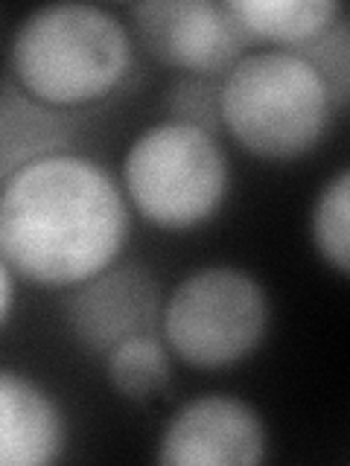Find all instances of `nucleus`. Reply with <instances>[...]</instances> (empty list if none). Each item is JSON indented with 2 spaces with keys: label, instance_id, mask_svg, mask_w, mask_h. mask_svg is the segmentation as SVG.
Wrapping results in <instances>:
<instances>
[{
  "label": "nucleus",
  "instance_id": "f257e3e1",
  "mask_svg": "<svg viewBox=\"0 0 350 466\" xmlns=\"http://www.w3.org/2000/svg\"><path fill=\"white\" fill-rule=\"evenodd\" d=\"M131 208L120 181L79 152H58L0 187V257L18 280L73 289L123 257Z\"/></svg>",
  "mask_w": 350,
  "mask_h": 466
},
{
  "label": "nucleus",
  "instance_id": "f03ea898",
  "mask_svg": "<svg viewBox=\"0 0 350 466\" xmlns=\"http://www.w3.org/2000/svg\"><path fill=\"white\" fill-rule=\"evenodd\" d=\"M135 67V35L106 6H38L18 24L9 41V70L29 96L58 111L85 106L120 91Z\"/></svg>",
  "mask_w": 350,
  "mask_h": 466
},
{
  "label": "nucleus",
  "instance_id": "7ed1b4c3",
  "mask_svg": "<svg viewBox=\"0 0 350 466\" xmlns=\"http://www.w3.org/2000/svg\"><path fill=\"white\" fill-rule=\"evenodd\" d=\"M335 114L318 73L289 50H252L222 76V135L262 160L310 155Z\"/></svg>",
  "mask_w": 350,
  "mask_h": 466
},
{
  "label": "nucleus",
  "instance_id": "20e7f679",
  "mask_svg": "<svg viewBox=\"0 0 350 466\" xmlns=\"http://www.w3.org/2000/svg\"><path fill=\"white\" fill-rule=\"evenodd\" d=\"M129 208L152 228L184 233L208 225L231 193V160L219 135L160 120L129 143L120 164Z\"/></svg>",
  "mask_w": 350,
  "mask_h": 466
},
{
  "label": "nucleus",
  "instance_id": "39448f33",
  "mask_svg": "<svg viewBox=\"0 0 350 466\" xmlns=\"http://www.w3.org/2000/svg\"><path fill=\"white\" fill-rule=\"evenodd\" d=\"M272 324L269 291L252 271L204 266L164 298L160 339L172 359L196 370H225L252 359Z\"/></svg>",
  "mask_w": 350,
  "mask_h": 466
},
{
  "label": "nucleus",
  "instance_id": "423d86ee",
  "mask_svg": "<svg viewBox=\"0 0 350 466\" xmlns=\"http://www.w3.org/2000/svg\"><path fill=\"white\" fill-rule=\"evenodd\" d=\"M129 15L140 47L184 76L222 79L254 50L228 0H143Z\"/></svg>",
  "mask_w": 350,
  "mask_h": 466
},
{
  "label": "nucleus",
  "instance_id": "0eeeda50",
  "mask_svg": "<svg viewBox=\"0 0 350 466\" xmlns=\"http://www.w3.org/2000/svg\"><path fill=\"white\" fill-rule=\"evenodd\" d=\"M164 289L140 262H111L108 268L67 289L65 327L88 356L106 359L111 350L143 332H160Z\"/></svg>",
  "mask_w": 350,
  "mask_h": 466
},
{
  "label": "nucleus",
  "instance_id": "6e6552de",
  "mask_svg": "<svg viewBox=\"0 0 350 466\" xmlns=\"http://www.w3.org/2000/svg\"><path fill=\"white\" fill-rule=\"evenodd\" d=\"M269 458L266 420L233 393H199L175 411L158 437L164 466H257Z\"/></svg>",
  "mask_w": 350,
  "mask_h": 466
},
{
  "label": "nucleus",
  "instance_id": "1a4fd4ad",
  "mask_svg": "<svg viewBox=\"0 0 350 466\" xmlns=\"http://www.w3.org/2000/svg\"><path fill=\"white\" fill-rule=\"evenodd\" d=\"M67 417L53 393L24 370L0 364V466L62 461Z\"/></svg>",
  "mask_w": 350,
  "mask_h": 466
},
{
  "label": "nucleus",
  "instance_id": "9d476101",
  "mask_svg": "<svg viewBox=\"0 0 350 466\" xmlns=\"http://www.w3.org/2000/svg\"><path fill=\"white\" fill-rule=\"evenodd\" d=\"M77 120L29 96L12 76L0 82V187L41 157L73 152Z\"/></svg>",
  "mask_w": 350,
  "mask_h": 466
},
{
  "label": "nucleus",
  "instance_id": "9b49d317",
  "mask_svg": "<svg viewBox=\"0 0 350 466\" xmlns=\"http://www.w3.org/2000/svg\"><path fill=\"white\" fill-rule=\"evenodd\" d=\"M228 6L248 38L277 50H295L345 18V6L335 0H228Z\"/></svg>",
  "mask_w": 350,
  "mask_h": 466
},
{
  "label": "nucleus",
  "instance_id": "f8f14e48",
  "mask_svg": "<svg viewBox=\"0 0 350 466\" xmlns=\"http://www.w3.org/2000/svg\"><path fill=\"white\" fill-rule=\"evenodd\" d=\"M106 379L126 402H152L172 382V353L160 332H143L120 341L102 359Z\"/></svg>",
  "mask_w": 350,
  "mask_h": 466
},
{
  "label": "nucleus",
  "instance_id": "ddd939ff",
  "mask_svg": "<svg viewBox=\"0 0 350 466\" xmlns=\"http://www.w3.org/2000/svg\"><path fill=\"white\" fill-rule=\"evenodd\" d=\"M310 237L315 254L339 277L350 271V169H339L324 181L313 201Z\"/></svg>",
  "mask_w": 350,
  "mask_h": 466
},
{
  "label": "nucleus",
  "instance_id": "4468645a",
  "mask_svg": "<svg viewBox=\"0 0 350 466\" xmlns=\"http://www.w3.org/2000/svg\"><path fill=\"white\" fill-rule=\"evenodd\" d=\"M289 53L301 56L304 62L318 73V79L324 82L335 111H345L350 99V24L347 18H339L321 35H315L313 41H306Z\"/></svg>",
  "mask_w": 350,
  "mask_h": 466
},
{
  "label": "nucleus",
  "instance_id": "2eb2a0df",
  "mask_svg": "<svg viewBox=\"0 0 350 466\" xmlns=\"http://www.w3.org/2000/svg\"><path fill=\"white\" fill-rule=\"evenodd\" d=\"M219 91H222V79L181 76L167 94V120L196 126L211 131V135H222Z\"/></svg>",
  "mask_w": 350,
  "mask_h": 466
},
{
  "label": "nucleus",
  "instance_id": "dca6fc26",
  "mask_svg": "<svg viewBox=\"0 0 350 466\" xmlns=\"http://www.w3.org/2000/svg\"><path fill=\"white\" fill-rule=\"evenodd\" d=\"M15 283H18V277L12 274L6 259L0 257V329L9 324L12 309H15Z\"/></svg>",
  "mask_w": 350,
  "mask_h": 466
}]
</instances>
